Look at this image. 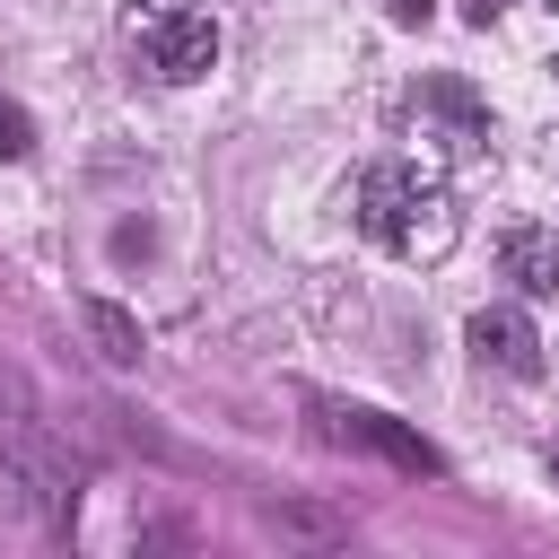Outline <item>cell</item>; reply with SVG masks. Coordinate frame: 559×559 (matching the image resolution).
<instances>
[{
    "label": "cell",
    "mask_w": 559,
    "mask_h": 559,
    "mask_svg": "<svg viewBox=\"0 0 559 559\" xmlns=\"http://www.w3.org/2000/svg\"><path fill=\"white\" fill-rule=\"evenodd\" d=\"M79 323L96 332V349H105L114 367H140V349H148V341H140V323H131L122 306H105V297H87V306H79Z\"/></svg>",
    "instance_id": "obj_6"
},
{
    "label": "cell",
    "mask_w": 559,
    "mask_h": 559,
    "mask_svg": "<svg viewBox=\"0 0 559 559\" xmlns=\"http://www.w3.org/2000/svg\"><path fill=\"white\" fill-rule=\"evenodd\" d=\"M550 480H559V445H550Z\"/></svg>",
    "instance_id": "obj_8"
},
{
    "label": "cell",
    "mask_w": 559,
    "mask_h": 559,
    "mask_svg": "<svg viewBox=\"0 0 559 559\" xmlns=\"http://www.w3.org/2000/svg\"><path fill=\"white\" fill-rule=\"evenodd\" d=\"M341 437H367L376 454H393L402 472H437V445H419L411 428H393L384 411H341Z\"/></svg>",
    "instance_id": "obj_5"
},
{
    "label": "cell",
    "mask_w": 559,
    "mask_h": 559,
    "mask_svg": "<svg viewBox=\"0 0 559 559\" xmlns=\"http://www.w3.org/2000/svg\"><path fill=\"white\" fill-rule=\"evenodd\" d=\"M131 44H140V61L157 70V79H210L218 70V26H210V9H192V0H131Z\"/></svg>",
    "instance_id": "obj_2"
},
{
    "label": "cell",
    "mask_w": 559,
    "mask_h": 559,
    "mask_svg": "<svg viewBox=\"0 0 559 559\" xmlns=\"http://www.w3.org/2000/svg\"><path fill=\"white\" fill-rule=\"evenodd\" d=\"M358 227L384 245V253H445L454 245V192L411 166V157H384L358 175Z\"/></svg>",
    "instance_id": "obj_1"
},
{
    "label": "cell",
    "mask_w": 559,
    "mask_h": 559,
    "mask_svg": "<svg viewBox=\"0 0 559 559\" xmlns=\"http://www.w3.org/2000/svg\"><path fill=\"white\" fill-rule=\"evenodd\" d=\"M498 262H507V280H515L524 297H559V236H550V227H515V236L498 245Z\"/></svg>",
    "instance_id": "obj_4"
},
{
    "label": "cell",
    "mask_w": 559,
    "mask_h": 559,
    "mask_svg": "<svg viewBox=\"0 0 559 559\" xmlns=\"http://www.w3.org/2000/svg\"><path fill=\"white\" fill-rule=\"evenodd\" d=\"M463 341H472L480 367H498V376H542V332H533L524 306H480V314L463 323Z\"/></svg>",
    "instance_id": "obj_3"
},
{
    "label": "cell",
    "mask_w": 559,
    "mask_h": 559,
    "mask_svg": "<svg viewBox=\"0 0 559 559\" xmlns=\"http://www.w3.org/2000/svg\"><path fill=\"white\" fill-rule=\"evenodd\" d=\"M26 148H35V114H26L17 96H0V166H17Z\"/></svg>",
    "instance_id": "obj_7"
}]
</instances>
